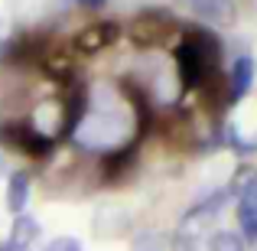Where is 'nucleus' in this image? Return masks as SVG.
Returning <instances> with one entry per match:
<instances>
[{
	"mask_svg": "<svg viewBox=\"0 0 257 251\" xmlns=\"http://www.w3.org/2000/svg\"><path fill=\"white\" fill-rule=\"evenodd\" d=\"M225 137H228V144H231L234 150H241V153L257 150V140H241V134L234 131V124H228V127H225Z\"/></svg>",
	"mask_w": 257,
	"mask_h": 251,
	"instance_id": "16",
	"label": "nucleus"
},
{
	"mask_svg": "<svg viewBox=\"0 0 257 251\" xmlns=\"http://www.w3.org/2000/svg\"><path fill=\"white\" fill-rule=\"evenodd\" d=\"M238 225H241L238 235L244 241H257V212L247 209V206H241V202H238Z\"/></svg>",
	"mask_w": 257,
	"mask_h": 251,
	"instance_id": "15",
	"label": "nucleus"
},
{
	"mask_svg": "<svg viewBox=\"0 0 257 251\" xmlns=\"http://www.w3.org/2000/svg\"><path fill=\"white\" fill-rule=\"evenodd\" d=\"M134 150H137V140H134V144L127 147V150L120 147V150H114V153H104V160H101V166H104V173H107V176H117L120 170H124V166H127V163L134 160Z\"/></svg>",
	"mask_w": 257,
	"mask_h": 251,
	"instance_id": "14",
	"label": "nucleus"
},
{
	"mask_svg": "<svg viewBox=\"0 0 257 251\" xmlns=\"http://www.w3.org/2000/svg\"><path fill=\"white\" fill-rule=\"evenodd\" d=\"M120 23H114V20H101V23H91L85 26V30L75 33V49L85 52V56H94V52H104L107 46H114L120 39Z\"/></svg>",
	"mask_w": 257,
	"mask_h": 251,
	"instance_id": "4",
	"label": "nucleus"
},
{
	"mask_svg": "<svg viewBox=\"0 0 257 251\" xmlns=\"http://www.w3.org/2000/svg\"><path fill=\"white\" fill-rule=\"evenodd\" d=\"M238 196H241V206H247V209H254V212H257V180L247 183Z\"/></svg>",
	"mask_w": 257,
	"mask_h": 251,
	"instance_id": "18",
	"label": "nucleus"
},
{
	"mask_svg": "<svg viewBox=\"0 0 257 251\" xmlns=\"http://www.w3.org/2000/svg\"><path fill=\"white\" fill-rule=\"evenodd\" d=\"M179 251H192V248H189V245H182V248H179Z\"/></svg>",
	"mask_w": 257,
	"mask_h": 251,
	"instance_id": "21",
	"label": "nucleus"
},
{
	"mask_svg": "<svg viewBox=\"0 0 257 251\" xmlns=\"http://www.w3.org/2000/svg\"><path fill=\"white\" fill-rule=\"evenodd\" d=\"M46 251H82V241L78 238H56L46 245Z\"/></svg>",
	"mask_w": 257,
	"mask_h": 251,
	"instance_id": "17",
	"label": "nucleus"
},
{
	"mask_svg": "<svg viewBox=\"0 0 257 251\" xmlns=\"http://www.w3.org/2000/svg\"><path fill=\"white\" fill-rule=\"evenodd\" d=\"M36 238H39V222L33 219V215H26V212L13 215L10 238H7V241H10V248H13V251H26Z\"/></svg>",
	"mask_w": 257,
	"mask_h": 251,
	"instance_id": "7",
	"label": "nucleus"
},
{
	"mask_svg": "<svg viewBox=\"0 0 257 251\" xmlns=\"http://www.w3.org/2000/svg\"><path fill=\"white\" fill-rule=\"evenodd\" d=\"M0 140H4V144H13L17 150L30 153V157H46V153L56 147V137L36 131V127H26V124H7L4 131H0Z\"/></svg>",
	"mask_w": 257,
	"mask_h": 251,
	"instance_id": "3",
	"label": "nucleus"
},
{
	"mask_svg": "<svg viewBox=\"0 0 257 251\" xmlns=\"http://www.w3.org/2000/svg\"><path fill=\"white\" fill-rule=\"evenodd\" d=\"M176 30H179V23H176V17H170L166 10H144L137 13V17L131 20V26H127V36H131V43L137 46H166L176 39Z\"/></svg>",
	"mask_w": 257,
	"mask_h": 251,
	"instance_id": "1",
	"label": "nucleus"
},
{
	"mask_svg": "<svg viewBox=\"0 0 257 251\" xmlns=\"http://www.w3.org/2000/svg\"><path fill=\"white\" fill-rule=\"evenodd\" d=\"M228 199H231V193H228V189H218V193L205 196L199 206H192V209L186 212V219H182L179 232H182V235H192V232H199L202 225H208L212 219H218V212L228 206Z\"/></svg>",
	"mask_w": 257,
	"mask_h": 251,
	"instance_id": "5",
	"label": "nucleus"
},
{
	"mask_svg": "<svg viewBox=\"0 0 257 251\" xmlns=\"http://www.w3.org/2000/svg\"><path fill=\"white\" fill-rule=\"evenodd\" d=\"M208 251H247V241L241 238L238 232H228V228H218V232L208 238Z\"/></svg>",
	"mask_w": 257,
	"mask_h": 251,
	"instance_id": "13",
	"label": "nucleus"
},
{
	"mask_svg": "<svg viewBox=\"0 0 257 251\" xmlns=\"http://www.w3.org/2000/svg\"><path fill=\"white\" fill-rule=\"evenodd\" d=\"M225 78H228V85H231L228 95H231V105H234V101L244 98V92L254 85V59L251 56H238L231 62V69H228Z\"/></svg>",
	"mask_w": 257,
	"mask_h": 251,
	"instance_id": "6",
	"label": "nucleus"
},
{
	"mask_svg": "<svg viewBox=\"0 0 257 251\" xmlns=\"http://www.w3.org/2000/svg\"><path fill=\"white\" fill-rule=\"evenodd\" d=\"M202 20H212V23H228L234 17L231 0H186Z\"/></svg>",
	"mask_w": 257,
	"mask_h": 251,
	"instance_id": "12",
	"label": "nucleus"
},
{
	"mask_svg": "<svg viewBox=\"0 0 257 251\" xmlns=\"http://www.w3.org/2000/svg\"><path fill=\"white\" fill-rule=\"evenodd\" d=\"M26 59H39V43L30 36H13L0 46V62H26Z\"/></svg>",
	"mask_w": 257,
	"mask_h": 251,
	"instance_id": "10",
	"label": "nucleus"
},
{
	"mask_svg": "<svg viewBox=\"0 0 257 251\" xmlns=\"http://www.w3.org/2000/svg\"><path fill=\"white\" fill-rule=\"evenodd\" d=\"M182 39H189V43H192L195 49H199L202 56L208 59V62H215V65H218V59H221V43L215 39V33L202 30V26H186Z\"/></svg>",
	"mask_w": 257,
	"mask_h": 251,
	"instance_id": "11",
	"label": "nucleus"
},
{
	"mask_svg": "<svg viewBox=\"0 0 257 251\" xmlns=\"http://www.w3.org/2000/svg\"><path fill=\"white\" fill-rule=\"evenodd\" d=\"M215 69H218V65L208 62V59L202 56V52L195 49L189 39H182V43L176 46V72H179L182 88H199Z\"/></svg>",
	"mask_w": 257,
	"mask_h": 251,
	"instance_id": "2",
	"label": "nucleus"
},
{
	"mask_svg": "<svg viewBox=\"0 0 257 251\" xmlns=\"http://www.w3.org/2000/svg\"><path fill=\"white\" fill-rule=\"evenodd\" d=\"M78 4H85V7H91V10H98V7L104 4V0H78Z\"/></svg>",
	"mask_w": 257,
	"mask_h": 251,
	"instance_id": "19",
	"label": "nucleus"
},
{
	"mask_svg": "<svg viewBox=\"0 0 257 251\" xmlns=\"http://www.w3.org/2000/svg\"><path fill=\"white\" fill-rule=\"evenodd\" d=\"M26 202H30V173L17 170V173H10V180H7V209H10L13 215H20L26 209Z\"/></svg>",
	"mask_w": 257,
	"mask_h": 251,
	"instance_id": "9",
	"label": "nucleus"
},
{
	"mask_svg": "<svg viewBox=\"0 0 257 251\" xmlns=\"http://www.w3.org/2000/svg\"><path fill=\"white\" fill-rule=\"evenodd\" d=\"M39 65H43V72L52 75V78H69L72 69H75V59H72L69 49L56 46V49H43L39 52Z\"/></svg>",
	"mask_w": 257,
	"mask_h": 251,
	"instance_id": "8",
	"label": "nucleus"
},
{
	"mask_svg": "<svg viewBox=\"0 0 257 251\" xmlns=\"http://www.w3.org/2000/svg\"><path fill=\"white\" fill-rule=\"evenodd\" d=\"M0 251H13V248H10V241H0Z\"/></svg>",
	"mask_w": 257,
	"mask_h": 251,
	"instance_id": "20",
	"label": "nucleus"
}]
</instances>
